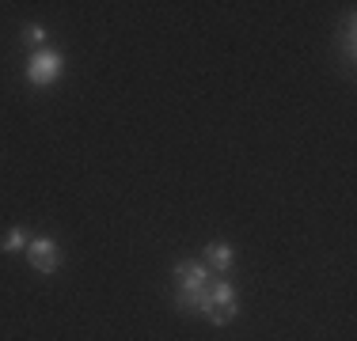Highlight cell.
I'll list each match as a JSON object with an SVG mask.
<instances>
[{"mask_svg": "<svg viewBox=\"0 0 357 341\" xmlns=\"http://www.w3.org/2000/svg\"><path fill=\"white\" fill-rule=\"evenodd\" d=\"M61 72H65V61L57 49H38L27 61V84H35V88H46V84L61 80Z\"/></svg>", "mask_w": 357, "mask_h": 341, "instance_id": "cell-1", "label": "cell"}, {"mask_svg": "<svg viewBox=\"0 0 357 341\" xmlns=\"http://www.w3.org/2000/svg\"><path fill=\"white\" fill-rule=\"evenodd\" d=\"M27 258H31V266H35L38 273H57L61 262H65V254H61V246H57L50 235H31Z\"/></svg>", "mask_w": 357, "mask_h": 341, "instance_id": "cell-2", "label": "cell"}, {"mask_svg": "<svg viewBox=\"0 0 357 341\" xmlns=\"http://www.w3.org/2000/svg\"><path fill=\"white\" fill-rule=\"evenodd\" d=\"M209 280H213V273H209V266H202V262H178L175 266L178 292H198V288L209 285Z\"/></svg>", "mask_w": 357, "mask_h": 341, "instance_id": "cell-3", "label": "cell"}, {"mask_svg": "<svg viewBox=\"0 0 357 341\" xmlns=\"http://www.w3.org/2000/svg\"><path fill=\"white\" fill-rule=\"evenodd\" d=\"M232 262H236V254H232V246H228V243H220V239H217V243L206 246V266H213L217 273H228V269H232Z\"/></svg>", "mask_w": 357, "mask_h": 341, "instance_id": "cell-4", "label": "cell"}, {"mask_svg": "<svg viewBox=\"0 0 357 341\" xmlns=\"http://www.w3.org/2000/svg\"><path fill=\"white\" fill-rule=\"evenodd\" d=\"M225 303H236V285H228V280H209V307H225Z\"/></svg>", "mask_w": 357, "mask_h": 341, "instance_id": "cell-5", "label": "cell"}, {"mask_svg": "<svg viewBox=\"0 0 357 341\" xmlns=\"http://www.w3.org/2000/svg\"><path fill=\"white\" fill-rule=\"evenodd\" d=\"M27 243H31L27 228H12V232L0 239V251H4V254H20V251H27Z\"/></svg>", "mask_w": 357, "mask_h": 341, "instance_id": "cell-6", "label": "cell"}, {"mask_svg": "<svg viewBox=\"0 0 357 341\" xmlns=\"http://www.w3.org/2000/svg\"><path fill=\"white\" fill-rule=\"evenodd\" d=\"M236 315H240V307H236V303H225V307H209L206 319L213 322V326H225V322H232V319H236Z\"/></svg>", "mask_w": 357, "mask_h": 341, "instance_id": "cell-7", "label": "cell"}, {"mask_svg": "<svg viewBox=\"0 0 357 341\" xmlns=\"http://www.w3.org/2000/svg\"><path fill=\"white\" fill-rule=\"evenodd\" d=\"M342 54H346V65H354V12L346 15V34H342Z\"/></svg>", "mask_w": 357, "mask_h": 341, "instance_id": "cell-8", "label": "cell"}, {"mask_svg": "<svg viewBox=\"0 0 357 341\" xmlns=\"http://www.w3.org/2000/svg\"><path fill=\"white\" fill-rule=\"evenodd\" d=\"M23 42H27V46H35V49H42V42H46V31H42L38 23H27V27H23Z\"/></svg>", "mask_w": 357, "mask_h": 341, "instance_id": "cell-9", "label": "cell"}]
</instances>
